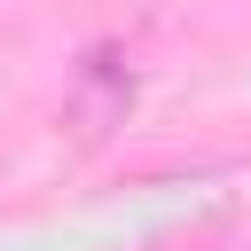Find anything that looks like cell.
<instances>
[{"mask_svg": "<svg viewBox=\"0 0 251 251\" xmlns=\"http://www.w3.org/2000/svg\"><path fill=\"white\" fill-rule=\"evenodd\" d=\"M133 94H141L133 55H126L118 39H94V47L71 63V86H63V126H71V141H78V149L110 141V133L133 118Z\"/></svg>", "mask_w": 251, "mask_h": 251, "instance_id": "obj_1", "label": "cell"}]
</instances>
